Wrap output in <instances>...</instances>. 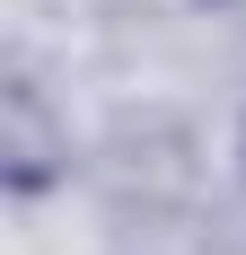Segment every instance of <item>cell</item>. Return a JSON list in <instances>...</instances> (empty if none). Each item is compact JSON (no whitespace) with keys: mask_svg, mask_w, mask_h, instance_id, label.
<instances>
[{"mask_svg":"<svg viewBox=\"0 0 246 255\" xmlns=\"http://www.w3.org/2000/svg\"><path fill=\"white\" fill-rule=\"evenodd\" d=\"M0 158H9V194H35V185L53 176V158H62V141H53V124H44V97H35L26 79H9V124H0Z\"/></svg>","mask_w":246,"mask_h":255,"instance_id":"cell-1","label":"cell"}]
</instances>
